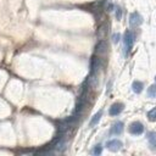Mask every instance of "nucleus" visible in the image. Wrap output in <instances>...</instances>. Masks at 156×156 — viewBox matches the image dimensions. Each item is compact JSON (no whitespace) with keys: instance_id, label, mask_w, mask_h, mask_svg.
Here are the masks:
<instances>
[{"instance_id":"obj_1","label":"nucleus","mask_w":156,"mask_h":156,"mask_svg":"<svg viewBox=\"0 0 156 156\" xmlns=\"http://www.w3.org/2000/svg\"><path fill=\"white\" fill-rule=\"evenodd\" d=\"M123 43H124V55H127L134 43V34L130 30H126L124 37H123Z\"/></svg>"},{"instance_id":"obj_2","label":"nucleus","mask_w":156,"mask_h":156,"mask_svg":"<svg viewBox=\"0 0 156 156\" xmlns=\"http://www.w3.org/2000/svg\"><path fill=\"white\" fill-rule=\"evenodd\" d=\"M141 23H143V18H141V16H140L138 12L130 13V16H129V24H130V27L136 28V27H139Z\"/></svg>"},{"instance_id":"obj_3","label":"nucleus","mask_w":156,"mask_h":156,"mask_svg":"<svg viewBox=\"0 0 156 156\" xmlns=\"http://www.w3.org/2000/svg\"><path fill=\"white\" fill-rule=\"evenodd\" d=\"M144 132V126L140 122H133L129 127V133L133 135H140Z\"/></svg>"},{"instance_id":"obj_4","label":"nucleus","mask_w":156,"mask_h":156,"mask_svg":"<svg viewBox=\"0 0 156 156\" xmlns=\"http://www.w3.org/2000/svg\"><path fill=\"white\" fill-rule=\"evenodd\" d=\"M106 147L110 151H118L122 147V143L118 139H112V140H108L106 143Z\"/></svg>"},{"instance_id":"obj_5","label":"nucleus","mask_w":156,"mask_h":156,"mask_svg":"<svg viewBox=\"0 0 156 156\" xmlns=\"http://www.w3.org/2000/svg\"><path fill=\"white\" fill-rule=\"evenodd\" d=\"M106 51H107V43H106L104 39L99 40V43H98L96 46H95V54L101 55V54H105Z\"/></svg>"},{"instance_id":"obj_6","label":"nucleus","mask_w":156,"mask_h":156,"mask_svg":"<svg viewBox=\"0 0 156 156\" xmlns=\"http://www.w3.org/2000/svg\"><path fill=\"white\" fill-rule=\"evenodd\" d=\"M100 66H101V60L96 56V55H94L93 57H91V62H90V68H91V73H95L99 68H100Z\"/></svg>"},{"instance_id":"obj_7","label":"nucleus","mask_w":156,"mask_h":156,"mask_svg":"<svg viewBox=\"0 0 156 156\" xmlns=\"http://www.w3.org/2000/svg\"><path fill=\"white\" fill-rule=\"evenodd\" d=\"M123 104H119V102H117V104H113L111 107H110V111H108V113L111 115V116H117V115H119L121 112H122V110H123Z\"/></svg>"},{"instance_id":"obj_8","label":"nucleus","mask_w":156,"mask_h":156,"mask_svg":"<svg viewBox=\"0 0 156 156\" xmlns=\"http://www.w3.org/2000/svg\"><path fill=\"white\" fill-rule=\"evenodd\" d=\"M122 132H123V123L122 122H116L110 129V134H113V135H118Z\"/></svg>"},{"instance_id":"obj_9","label":"nucleus","mask_w":156,"mask_h":156,"mask_svg":"<svg viewBox=\"0 0 156 156\" xmlns=\"http://www.w3.org/2000/svg\"><path fill=\"white\" fill-rule=\"evenodd\" d=\"M147 141L151 149H156V132H150L147 134Z\"/></svg>"},{"instance_id":"obj_10","label":"nucleus","mask_w":156,"mask_h":156,"mask_svg":"<svg viewBox=\"0 0 156 156\" xmlns=\"http://www.w3.org/2000/svg\"><path fill=\"white\" fill-rule=\"evenodd\" d=\"M143 88H144V84H143L141 82H139V80H135V82H133V84H132V89H133V91L136 93V94L141 93Z\"/></svg>"},{"instance_id":"obj_11","label":"nucleus","mask_w":156,"mask_h":156,"mask_svg":"<svg viewBox=\"0 0 156 156\" xmlns=\"http://www.w3.org/2000/svg\"><path fill=\"white\" fill-rule=\"evenodd\" d=\"M101 116H102V111L100 110L99 112H96V113L93 116V118L90 119V123H89V126H90V127H94V126H95V124H96V123L100 121Z\"/></svg>"},{"instance_id":"obj_12","label":"nucleus","mask_w":156,"mask_h":156,"mask_svg":"<svg viewBox=\"0 0 156 156\" xmlns=\"http://www.w3.org/2000/svg\"><path fill=\"white\" fill-rule=\"evenodd\" d=\"M106 33H107V26H106V24L100 26V27H99V30H98V35H99V38L102 39V38L106 35Z\"/></svg>"},{"instance_id":"obj_13","label":"nucleus","mask_w":156,"mask_h":156,"mask_svg":"<svg viewBox=\"0 0 156 156\" xmlns=\"http://www.w3.org/2000/svg\"><path fill=\"white\" fill-rule=\"evenodd\" d=\"M147 96L149 98H156V85H150L147 89Z\"/></svg>"},{"instance_id":"obj_14","label":"nucleus","mask_w":156,"mask_h":156,"mask_svg":"<svg viewBox=\"0 0 156 156\" xmlns=\"http://www.w3.org/2000/svg\"><path fill=\"white\" fill-rule=\"evenodd\" d=\"M147 118L150 121H156V107H154L152 110H150L147 112Z\"/></svg>"},{"instance_id":"obj_15","label":"nucleus","mask_w":156,"mask_h":156,"mask_svg":"<svg viewBox=\"0 0 156 156\" xmlns=\"http://www.w3.org/2000/svg\"><path fill=\"white\" fill-rule=\"evenodd\" d=\"M101 151H102V146H101V145H96V146L91 150V154H94V155H100Z\"/></svg>"},{"instance_id":"obj_16","label":"nucleus","mask_w":156,"mask_h":156,"mask_svg":"<svg viewBox=\"0 0 156 156\" xmlns=\"http://www.w3.org/2000/svg\"><path fill=\"white\" fill-rule=\"evenodd\" d=\"M121 16H122V10L119 7H117V10H116V17H117V20H121Z\"/></svg>"},{"instance_id":"obj_17","label":"nucleus","mask_w":156,"mask_h":156,"mask_svg":"<svg viewBox=\"0 0 156 156\" xmlns=\"http://www.w3.org/2000/svg\"><path fill=\"white\" fill-rule=\"evenodd\" d=\"M112 40H113V43H118V40H119V34L117 33V34H113L112 35Z\"/></svg>"},{"instance_id":"obj_18","label":"nucleus","mask_w":156,"mask_h":156,"mask_svg":"<svg viewBox=\"0 0 156 156\" xmlns=\"http://www.w3.org/2000/svg\"><path fill=\"white\" fill-rule=\"evenodd\" d=\"M155 80H156V77H155Z\"/></svg>"}]
</instances>
